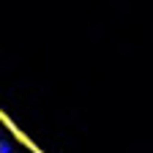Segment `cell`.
Wrapping results in <instances>:
<instances>
[{
	"instance_id": "obj_1",
	"label": "cell",
	"mask_w": 153,
	"mask_h": 153,
	"mask_svg": "<svg viewBox=\"0 0 153 153\" xmlns=\"http://www.w3.org/2000/svg\"><path fill=\"white\" fill-rule=\"evenodd\" d=\"M0 153H14V148L8 142H0Z\"/></svg>"
}]
</instances>
